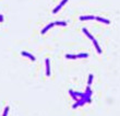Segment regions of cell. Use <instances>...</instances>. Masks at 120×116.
Here are the masks:
<instances>
[{"instance_id": "277c9868", "label": "cell", "mask_w": 120, "mask_h": 116, "mask_svg": "<svg viewBox=\"0 0 120 116\" xmlns=\"http://www.w3.org/2000/svg\"><path fill=\"white\" fill-rule=\"evenodd\" d=\"M45 66H46V76L49 77L50 76V60H49V58L45 59Z\"/></svg>"}, {"instance_id": "3957f363", "label": "cell", "mask_w": 120, "mask_h": 116, "mask_svg": "<svg viewBox=\"0 0 120 116\" xmlns=\"http://www.w3.org/2000/svg\"><path fill=\"white\" fill-rule=\"evenodd\" d=\"M91 99H80L79 101H75V103L72 105V108H76V107L79 106H82V105H84V104L86 103H91Z\"/></svg>"}, {"instance_id": "8992f818", "label": "cell", "mask_w": 120, "mask_h": 116, "mask_svg": "<svg viewBox=\"0 0 120 116\" xmlns=\"http://www.w3.org/2000/svg\"><path fill=\"white\" fill-rule=\"evenodd\" d=\"M55 25H56V23H55V22H52V23H49V24H48V25H46V26H45V28H43V30H41V34H46V33H47V31H48V30H50L51 28H54Z\"/></svg>"}, {"instance_id": "ba28073f", "label": "cell", "mask_w": 120, "mask_h": 116, "mask_svg": "<svg viewBox=\"0 0 120 116\" xmlns=\"http://www.w3.org/2000/svg\"><path fill=\"white\" fill-rule=\"evenodd\" d=\"M95 19H96L95 16H80L81 21H87V20H95Z\"/></svg>"}, {"instance_id": "6da1fadb", "label": "cell", "mask_w": 120, "mask_h": 116, "mask_svg": "<svg viewBox=\"0 0 120 116\" xmlns=\"http://www.w3.org/2000/svg\"><path fill=\"white\" fill-rule=\"evenodd\" d=\"M69 94L71 95V97H72L73 100L79 101L78 96H80L81 99H91V96H92V94H93V92L91 91V89H90V85H87V88H86V91L84 92V93H82V92H74L73 90H70V91H69Z\"/></svg>"}, {"instance_id": "8fae6325", "label": "cell", "mask_w": 120, "mask_h": 116, "mask_svg": "<svg viewBox=\"0 0 120 116\" xmlns=\"http://www.w3.org/2000/svg\"><path fill=\"white\" fill-rule=\"evenodd\" d=\"M92 81H93V75H92V73H90V76H89V80H87V85H91Z\"/></svg>"}, {"instance_id": "5b68a950", "label": "cell", "mask_w": 120, "mask_h": 116, "mask_svg": "<svg viewBox=\"0 0 120 116\" xmlns=\"http://www.w3.org/2000/svg\"><path fill=\"white\" fill-rule=\"evenodd\" d=\"M67 2H68V0H62V1H61V2H60L57 7H56V8H55L54 10H52V12H54V13H57L58 11H59V10L61 9V8H62V7L64 6V4H66Z\"/></svg>"}, {"instance_id": "4fadbf2b", "label": "cell", "mask_w": 120, "mask_h": 116, "mask_svg": "<svg viewBox=\"0 0 120 116\" xmlns=\"http://www.w3.org/2000/svg\"><path fill=\"white\" fill-rule=\"evenodd\" d=\"M3 20H4V18H3V16H2V14H0V22H2Z\"/></svg>"}, {"instance_id": "52a82bcc", "label": "cell", "mask_w": 120, "mask_h": 116, "mask_svg": "<svg viewBox=\"0 0 120 116\" xmlns=\"http://www.w3.org/2000/svg\"><path fill=\"white\" fill-rule=\"evenodd\" d=\"M22 56H24V57H27V58H30V59L32 60V61H35L36 60V58H35V56H33L32 54H30V53H27V52H22Z\"/></svg>"}, {"instance_id": "7a4b0ae2", "label": "cell", "mask_w": 120, "mask_h": 116, "mask_svg": "<svg viewBox=\"0 0 120 116\" xmlns=\"http://www.w3.org/2000/svg\"><path fill=\"white\" fill-rule=\"evenodd\" d=\"M89 57V54L86 53H81V54H78V55H66V58L68 59H80V58H87Z\"/></svg>"}, {"instance_id": "30bf717a", "label": "cell", "mask_w": 120, "mask_h": 116, "mask_svg": "<svg viewBox=\"0 0 120 116\" xmlns=\"http://www.w3.org/2000/svg\"><path fill=\"white\" fill-rule=\"evenodd\" d=\"M56 25H58V26H67V22L66 21H56Z\"/></svg>"}, {"instance_id": "7c38bea8", "label": "cell", "mask_w": 120, "mask_h": 116, "mask_svg": "<svg viewBox=\"0 0 120 116\" xmlns=\"http://www.w3.org/2000/svg\"><path fill=\"white\" fill-rule=\"evenodd\" d=\"M9 110H10V107H9V106H7L6 108H4V111H3L2 116H8V113H9Z\"/></svg>"}, {"instance_id": "9c48e42d", "label": "cell", "mask_w": 120, "mask_h": 116, "mask_svg": "<svg viewBox=\"0 0 120 116\" xmlns=\"http://www.w3.org/2000/svg\"><path fill=\"white\" fill-rule=\"evenodd\" d=\"M95 20H97V21H99V22H101V23H105V24H110V21H109V20L105 19V18H101V16H96Z\"/></svg>"}]
</instances>
